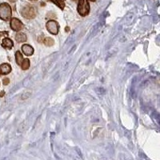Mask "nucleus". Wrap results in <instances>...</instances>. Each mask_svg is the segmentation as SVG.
<instances>
[{
	"label": "nucleus",
	"instance_id": "4",
	"mask_svg": "<svg viewBox=\"0 0 160 160\" xmlns=\"http://www.w3.org/2000/svg\"><path fill=\"white\" fill-rule=\"evenodd\" d=\"M46 29L47 31L50 32V34L56 35L59 33V26L57 22L54 20H50L46 22Z\"/></svg>",
	"mask_w": 160,
	"mask_h": 160
},
{
	"label": "nucleus",
	"instance_id": "7",
	"mask_svg": "<svg viewBox=\"0 0 160 160\" xmlns=\"http://www.w3.org/2000/svg\"><path fill=\"white\" fill-rule=\"evenodd\" d=\"M22 50L24 53V54L27 55V56H31L34 54V48L28 44H25L22 46Z\"/></svg>",
	"mask_w": 160,
	"mask_h": 160
},
{
	"label": "nucleus",
	"instance_id": "12",
	"mask_svg": "<svg viewBox=\"0 0 160 160\" xmlns=\"http://www.w3.org/2000/svg\"><path fill=\"white\" fill-rule=\"evenodd\" d=\"M21 67L22 69L24 70V71L29 69V67H30V60H29L28 59H23V61H22V63L21 64Z\"/></svg>",
	"mask_w": 160,
	"mask_h": 160
},
{
	"label": "nucleus",
	"instance_id": "21",
	"mask_svg": "<svg viewBox=\"0 0 160 160\" xmlns=\"http://www.w3.org/2000/svg\"><path fill=\"white\" fill-rule=\"evenodd\" d=\"M0 75H1V73H0Z\"/></svg>",
	"mask_w": 160,
	"mask_h": 160
},
{
	"label": "nucleus",
	"instance_id": "1",
	"mask_svg": "<svg viewBox=\"0 0 160 160\" xmlns=\"http://www.w3.org/2000/svg\"><path fill=\"white\" fill-rule=\"evenodd\" d=\"M12 11L11 6L7 3L0 4V18L3 21H9L11 18Z\"/></svg>",
	"mask_w": 160,
	"mask_h": 160
},
{
	"label": "nucleus",
	"instance_id": "20",
	"mask_svg": "<svg viewBox=\"0 0 160 160\" xmlns=\"http://www.w3.org/2000/svg\"><path fill=\"white\" fill-rule=\"evenodd\" d=\"M33 1H36V0H33Z\"/></svg>",
	"mask_w": 160,
	"mask_h": 160
},
{
	"label": "nucleus",
	"instance_id": "10",
	"mask_svg": "<svg viewBox=\"0 0 160 160\" xmlns=\"http://www.w3.org/2000/svg\"><path fill=\"white\" fill-rule=\"evenodd\" d=\"M23 57H22V54H21L20 51H17L16 53H15V60H16V63L19 66H21L22 63V61H23Z\"/></svg>",
	"mask_w": 160,
	"mask_h": 160
},
{
	"label": "nucleus",
	"instance_id": "19",
	"mask_svg": "<svg viewBox=\"0 0 160 160\" xmlns=\"http://www.w3.org/2000/svg\"><path fill=\"white\" fill-rule=\"evenodd\" d=\"M91 1H95V0H91Z\"/></svg>",
	"mask_w": 160,
	"mask_h": 160
},
{
	"label": "nucleus",
	"instance_id": "3",
	"mask_svg": "<svg viewBox=\"0 0 160 160\" xmlns=\"http://www.w3.org/2000/svg\"><path fill=\"white\" fill-rule=\"evenodd\" d=\"M78 12L81 16H86L90 12V4L88 0H78Z\"/></svg>",
	"mask_w": 160,
	"mask_h": 160
},
{
	"label": "nucleus",
	"instance_id": "5",
	"mask_svg": "<svg viewBox=\"0 0 160 160\" xmlns=\"http://www.w3.org/2000/svg\"><path fill=\"white\" fill-rule=\"evenodd\" d=\"M11 27L14 31H19L23 28V24L17 18H13L11 20Z\"/></svg>",
	"mask_w": 160,
	"mask_h": 160
},
{
	"label": "nucleus",
	"instance_id": "17",
	"mask_svg": "<svg viewBox=\"0 0 160 160\" xmlns=\"http://www.w3.org/2000/svg\"><path fill=\"white\" fill-rule=\"evenodd\" d=\"M9 1H10L11 3H15V2H16V0H9Z\"/></svg>",
	"mask_w": 160,
	"mask_h": 160
},
{
	"label": "nucleus",
	"instance_id": "18",
	"mask_svg": "<svg viewBox=\"0 0 160 160\" xmlns=\"http://www.w3.org/2000/svg\"><path fill=\"white\" fill-rule=\"evenodd\" d=\"M73 1H75V2H76V1H78V0H73Z\"/></svg>",
	"mask_w": 160,
	"mask_h": 160
},
{
	"label": "nucleus",
	"instance_id": "11",
	"mask_svg": "<svg viewBox=\"0 0 160 160\" xmlns=\"http://www.w3.org/2000/svg\"><path fill=\"white\" fill-rule=\"evenodd\" d=\"M43 40H44V41H43L44 44L47 46H53L54 44V39L50 38V37H46V38H45Z\"/></svg>",
	"mask_w": 160,
	"mask_h": 160
},
{
	"label": "nucleus",
	"instance_id": "22",
	"mask_svg": "<svg viewBox=\"0 0 160 160\" xmlns=\"http://www.w3.org/2000/svg\"><path fill=\"white\" fill-rule=\"evenodd\" d=\"M62 1H64V0H62Z\"/></svg>",
	"mask_w": 160,
	"mask_h": 160
},
{
	"label": "nucleus",
	"instance_id": "6",
	"mask_svg": "<svg viewBox=\"0 0 160 160\" xmlns=\"http://www.w3.org/2000/svg\"><path fill=\"white\" fill-rule=\"evenodd\" d=\"M11 71V67L10 64L3 63L0 65V73L1 75H7Z\"/></svg>",
	"mask_w": 160,
	"mask_h": 160
},
{
	"label": "nucleus",
	"instance_id": "14",
	"mask_svg": "<svg viewBox=\"0 0 160 160\" xmlns=\"http://www.w3.org/2000/svg\"><path fill=\"white\" fill-rule=\"evenodd\" d=\"M3 85L7 86L8 85L9 83H10V79L8 78H3Z\"/></svg>",
	"mask_w": 160,
	"mask_h": 160
},
{
	"label": "nucleus",
	"instance_id": "8",
	"mask_svg": "<svg viewBox=\"0 0 160 160\" xmlns=\"http://www.w3.org/2000/svg\"><path fill=\"white\" fill-rule=\"evenodd\" d=\"M14 45V43L12 42V40L10 39L9 38H5L2 42V46H3L4 48H7V49H11L12 46Z\"/></svg>",
	"mask_w": 160,
	"mask_h": 160
},
{
	"label": "nucleus",
	"instance_id": "13",
	"mask_svg": "<svg viewBox=\"0 0 160 160\" xmlns=\"http://www.w3.org/2000/svg\"><path fill=\"white\" fill-rule=\"evenodd\" d=\"M51 1L52 3L55 4V5H57L58 7H59L60 9H64V7H65V3H64L63 1H62V0H50Z\"/></svg>",
	"mask_w": 160,
	"mask_h": 160
},
{
	"label": "nucleus",
	"instance_id": "15",
	"mask_svg": "<svg viewBox=\"0 0 160 160\" xmlns=\"http://www.w3.org/2000/svg\"><path fill=\"white\" fill-rule=\"evenodd\" d=\"M8 35V32H0V35Z\"/></svg>",
	"mask_w": 160,
	"mask_h": 160
},
{
	"label": "nucleus",
	"instance_id": "16",
	"mask_svg": "<svg viewBox=\"0 0 160 160\" xmlns=\"http://www.w3.org/2000/svg\"><path fill=\"white\" fill-rule=\"evenodd\" d=\"M4 94H5V92H4V91H2L1 94H0V97H3V96L4 95Z\"/></svg>",
	"mask_w": 160,
	"mask_h": 160
},
{
	"label": "nucleus",
	"instance_id": "9",
	"mask_svg": "<svg viewBox=\"0 0 160 160\" xmlns=\"http://www.w3.org/2000/svg\"><path fill=\"white\" fill-rule=\"evenodd\" d=\"M27 35L22 32H18V34L15 35V40L18 43H23V42L27 41Z\"/></svg>",
	"mask_w": 160,
	"mask_h": 160
},
{
	"label": "nucleus",
	"instance_id": "2",
	"mask_svg": "<svg viewBox=\"0 0 160 160\" xmlns=\"http://www.w3.org/2000/svg\"><path fill=\"white\" fill-rule=\"evenodd\" d=\"M37 14L36 9L33 6L31 5H27L24 7L21 11V14L23 18H27V19H32L35 18Z\"/></svg>",
	"mask_w": 160,
	"mask_h": 160
}]
</instances>
